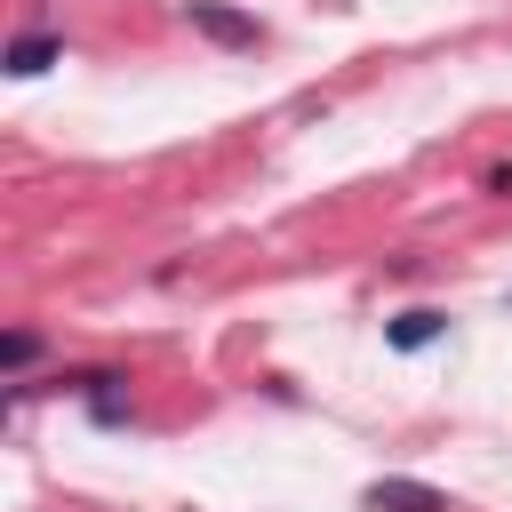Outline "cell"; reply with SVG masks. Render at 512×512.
Segmentation results:
<instances>
[{
  "mask_svg": "<svg viewBox=\"0 0 512 512\" xmlns=\"http://www.w3.org/2000/svg\"><path fill=\"white\" fill-rule=\"evenodd\" d=\"M384 336H392V352H424L432 336H448V312H400Z\"/></svg>",
  "mask_w": 512,
  "mask_h": 512,
  "instance_id": "4",
  "label": "cell"
},
{
  "mask_svg": "<svg viewBox=\"0 0 512 512\" xmlns=\"http://www.w3.org/2000/svg\"><path fill=\"white\" fill-rule=\"evenodd\" d=\"M360 504H368V512H448V496H440L432 480H368Z\"/></svg>",
  "mask_w": 512,
  "mask_h": 512,
  "instance_id": "2",
  "label": "cell"
},
{
  "mask_svg": "<svg viewBox=\"0 0 512 512\" xmlns=\"http://www.w3.org/2000/svg\"><path fill=\"white\" fill-rule=\"evenodd\" d=\"M56 56H64V40H56V32H24V40L8 48V72H16V80H32V72H48Z\"/></svg>",
  "mask_w": 512,
  "mask_h": 512,
  "instance_id": "3",
  "label": "cell"
},
{
  "mask_svg": "<svg viewBox=\"0 0 512 512\" xmlns=\"http://www.w3.org/2000/svg\"><path fill=\"white\" fill-rule=\"evenodd\" d=\"M32 360H40V336H32V328H8V336H0V368L16 376V368H32Z\"/></svg>",
  "mask_w": 512,
  "mask_h": 512,
  "instance_id": "5",
  "label": "cell"
},
{
  "mask_svg": "<svg viewBox=\"0 0 512 512\" xmlns=\"http://www.w3.org/2000/svg\"><path fill=\"white\" fill-rule=\"evenodd\" d=\"M184 24H192L200 40H216V48H256V40H264V24L240 16V8H224V0H184Z\"/></svg>",
  "mask_w": 512,
  "mask_h": 512,
  "instance_id": "1",
  "label": "cell"
}]
</instances>
